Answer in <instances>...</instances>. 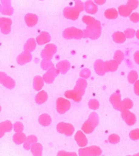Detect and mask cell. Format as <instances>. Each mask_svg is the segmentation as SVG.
Returning a JSON list of instances; mask_svg holds the SVG:
<instances>
[{
  "instance_id": "obj_1",
  "label": "cell",
  "mask_w": 139,
  "mask_h": 156,
  "mask_svg": "<svg viewBox=\"0 0 139 156\" xmlns=\"http://www.w3.org/2000/svg\"><path fill=\"white\" fill-rule=\"evenodd\" d=\"M63 38L66 40H72V39H75V40H81L83 39V31L80 29L74 28V27H71L66 29L63 33Z\"/></svg>"
},
{
  "instance_id": "obj_2",
  "label": "cell",
  "mask_w": 139,
  "mask_h": 156,
  "mask_svg": "<svg viewBox=\"0 0 139 156\" xmlns=\"http://www.w3.org/2000/svg\"><path fill=\"white\" fill-rule=\"evenodd\" d=\"M101 35V24L87 26L86 30H83V38H89L95 40Z\"/></svg>"
},
{
  "instance_id": "obj_3",
  "label": "cell",
  "mask_w": 139,
  "mask_h": 156,
  "mask_svg": "<svg viewBox=\"0 0 139 156\" xmlns=\"http://www.w3.org/2000/svg\"><path fill=\"white\" fill-rule=\"evenodd\" d=\"M57 51V47L56 45L54 44H51V43H48L45 48L42 50L41 53H40V56L43 60H51L52 57L54 56V54L56 53Z\"/></svg>"
},
{
  "instance_id": "obj_4",
  "label": "cell",
  "mask_w": 139,
  "mask_h": 156,
  "mask_svg": "<svg viewBox=\"0 0 139 156\" xmlns=\"http://www.w3.org/2000/svg\"><path fill=\"white\" fill-rule=\"evenodd\" d=\"M0 84L8 89H13L16 86L15 80L4 72H0Z\"/></svg>"
},
{
  "instance_id": "obj_5",
  "label": "cell",
  "mask_w": 139,
  "mask_h": 156,
  "mask_svg": "<svg viewBox=\"0 0 139 156\" xmlns=\"http://www.w3.org/2000/svg\"><path fill=\"white\" fill-rule=\"evenodd\" d=\"M59 74V71L56 68V67H51L49 70H47V72L44 73V75L42 76L43 80L45 83L47 84H51L53 83V81L55 80V78Z\"/></svg>"
},
{
  "instance_id": "obj_6",
  "label": "cell",
  "mask_w": 139,
  "mask_h": 156,
  "mask_svg": "<svg viewBox=\"0 0 139 156\" xmlns=\"http://www.w3.org/2000/svg\"><path fill=\"white\" fill-rule=\"evenodd\" d=\"M63 16L67 20H76L80 16V12L74 7H67L63 10Z\"/></svg>"
},
{
  "instance_id": "obj_7",
  "label": "cell",
  "mask_w": 139,
  "mask_h": 156,
  "mask_svg": "<svg viewBox=\"0 0 139 156\" xmlns=\"http://www.w3.org/2000/svg\"><path fill=\"white\" fill-rule=\"evenodd\" d=\"M12 20L9 18H0V30L3 34H9L11 31Z\"/></svg>"
},
{
  "instance_id": "obj_8",
  "label": "cell",
  "mask_w": 139,
  "mask_h": 156,
  "mask_svg": "<svg viewBox=\"0 0 139 156\" xmlns=\"http://www.w3.org/2000/svg\"><path fill=\"white\" fill-rule=\"evenodd\" d=\"M31 61H32V54H31V52L26 51L21 52L18 56V58H17V62L19 65H24L26 63H29Z\"/></svg>"
},
{
  "instance_id": "obj_9",
  "label": "cell",
  "mask_w": 139,
  "mask_h": 156,
  "mask_svg": "<svg viewBox=\"0 0 139 156\" xmlns=\"http://www.w3.org/2000/svg\"><path fill=\"white\" fill-rule=\"evenodd\" d=\"M70 107H71V103H70V101H68L67 99L62 98H58V100H57V109H58L59 113L66 112L70 108Z\"/></svg>"
},
{
  "instance_id": "obj_10",
  "label": "cell",
  "mask_w": 139,
  "mask_h": 156,
  "mask_svg": "<svg viewBox=\"0 0 139 156\" xmlns=\"http://www.w3.org/2000/svg\"><path fill=\"white\" fill-rule=\"evenodd\" d=\"M97 122H98V117H97V115L95 113L91 114L90 119L83 125V129H85L87 131H91V130L93 131V129H94V127H95V125L97 124Z\"/></svg>"
},
{
  "instance_id": "obj_11",
  "label": "cell",
  "mask_w": 139,
  "mask_h": 156,
  "mask_svg": "<svg viewBox=\"0 0 139 156\" xmlns=\"http://www.w3.org/2000/svg\"><path fill=\"white\" fill-rule=\"evenodd\" d=\"M24 20H25V23L28 27L31 28V27H34L37 25L38 21H39V18L36 14H33V13H28L25 15L24 17Z\"/></svg>"
},
{
  "instance_id": "obj_12",
  "label": "cell",
  "mask_w": 139,
  "mask_h": 156,
  "mask_svg": "<svg viewBox=\"0 0 139 156\" xmlns=\"http://www.w3.org/2000/svg\"><path fill=\"white\" fill-rule=\"evenodd\" d=\"M51 40V37L49 35V33H48L47 31H42L40 32V34H39V36L36 38V41L38 45H44V44H48Z\"/></svg>"
},
{
  "instance_id": "obj_13",
  "label": "cell",
  "mask_w": 139,
  "mask_h": 156,
  "mask_svg": "<svg viewBox=\"0 0 139 156\" xmlns=\"http://www.w3.org/2000/svg\"><path fill=\"white\" fill-rule=\"evenodd\" d=\"M87 87V82H86V79L84 78H80V79L77 80V83H76V86L74 87V90L77 91L80 95H83L84 92H85V88Z\"/></svg>"
},
{
  "instance_id": "obj_14",
  "label": "cell",
  "mask_w": 139,
  "mask_h": 156,
  "mask_svg": "<svg viewBox=\"0 0 139 156\" xmlns=\"http://www.w3.org/2000/svg\"><path fill=\"white\" fill-rule=\"evenodd\" d=\"M122 117L128 125H133L136 120L135 116L133 113H131L130 111H128V109H125V110L122 111Z\"/></svg>"
},
{
  "instance_id": "obj_15",
  "label": "cell",
  "mask_w": 139,
  "mask_h": 156,
  "mask_svg": "<svg viewBox=\"0 0 139 156\" xmlns=\"http://www.w3.org/2000/svg\"><path fill=\"white\" fill-rule=\"evenodd\" d=\"M97 5L94 3V1L88 0L84 3V10L89 14H95L97 12Z\"/></svg>"
},
{
  "instance_id": "obj_16",
  "label": "cell",
  "mask_w": 139,
  "mask_h": 156,
  "mask_svg": "<svg viewBox=\"0 0 139 156\" xmlns=\"http://www.w3.org/2000/svg\"><path fill=\"white\" fill-rule=\"evenodd\" d=\"M44 80L43 78L39 75H36L33 79V88L36 90V91H40L44 86Z\"/></svg>"
},
{
  "instance_id": "obj_17",
  "label": "cell",
  "mask_w": 139,
  "mask_h": 156,
  "mask_svg": "<svg viewBox=\"0 0 139 156\" xmlns=\"http://www.w3.org/2000/svg\"><path fill=\"white\" fill-rule=\"evenodd\" d=\"M70 67H71V64H70L68 61H60L56 65V68L59 71V73L63 74L66 73L70 70Z\"/></svg>"
},
{
  "instance_id": "obj_18",
  "label": "cell",
  "mask_w": 139,
  "mask_h": 156,
  "mask_svg": "<svg viewBox=\"0 0 139 156\" xmlns=\"http://www.w3.org/2000/svg\"><path fill=\"white\" fill-rule=\"evenodd\" d=\"M65 97L67 98H71V99H73L74 101H81L82 100V95H80L77 91H75L74 89L73 90H68L65 92Z\"/></svg>"
},
{
  "instance_id": "obj_19",
  "label": "cell",
  "mask_w": 139,
  "mask_h": 156,
  "mask_svg": "<svg viewBox=\"0 0 139 156\" xmlns=\"http://www.w3.org/2000/svg\"><path fill=\"white\" fill-rule=\"evenodd\" d=\"M94 70L97 74L103 75L106 73L104 68V62H103L102 60H97L94 63Z\"/></svg>"
},
{
  "instance_id": "obj_20",
  "label": "cell",
  "mask_w": 139,
  "mask_h": 156,
  "mask_svg": "<svg viewBox=\"0 0 139 156\" xmlns=\"http://www.w3.org/2000/svg\"><path fill=\"white\" fill-rule=\"evenodd\" d=\"M37 45H38V44H37L36 40L33 39V38H30V39H29V40L27 41V42L25 43V45H24V51L31 52V51H35Z\"/></svg>"
},
{
  "instance_id": "obj_21",
  "label": "cell",
  "mask_w": 139,
  "mask_h": 156,
  "mask_svg": "<svg viewBox=\"0 0 139 156\" xmlns=\"http://www.w3.org/2000/svg\"><path fill=\"white\" fill-rule=\"evenodd\" d=\"M104 68L106 72H114L118 68V62L115 60L104 62Z\"/></svg>"
},
{
  "instance_id": "obj_22",
  "label": "cell",
  "mask_w": 139,
  "mask_h": 156,
  "mask_svg": "<svg viewBox=\"0 0 139 156\" xmlns=\"http://www.w3.org/2000/svg\"><path fill=\"white\" fill-rule=\"evenodd\" d=\"M132 11H133V9L128 5H123V6H120L118 8V13L122 17H128V16H130Z\"/></svg>"
},
{
  "instance_id": "obj_23",
  "label": "cell",
  "mask_w": 139,
  "mask_h": 156,
  "mask_svg": "<svg viewBox=\"0 0 139 156\" xmlns=\"http://www.w3.org/2000/svg\"><path fill=\"white\" fill-rule=\"evenodd\" d=\"M132 107H133L132 100L129 99V98H125L123 101H121V103L119 104V106H118V108L116 109L123 111V110H125V109H130Z\"/></svg>"
},
{
  "instance_id": "obj_24",
  "label": "cell",
  "mask_w": 139,
  "mask_h": 156,
  "mask_svg": "<svg viewBox=\"0 0 139 156\" xmlns=\"http://www.w3.org/2000/svg\"><path fill=\"white\" fill-rule=\"evenodd\" d=\"M113 40L116 43H124L126 41V36H125L124 33L117 31V32L113 34Z\"/></svg>"
},
{
  "instance_id": "obj_25",
  "label": "cell",
  "mask_w": 139,
  "mask_h": 156,
  "mask_svg": "<svg viewBox=\"0 0 139 156\" xmlns=\"http://www.w3.org/2000/svg\"><path fill=\"white\" fill-rule=\"evenodd\" d=\"M118 10L114 9H109L104 12V17L108 20H115L118 17Z\"/></svg>"
},
{
  "instance_id": "obj_26",
  "label": "cell",
  "mask_w": 139,
  "mask_h": 156,
  "mask_svg": "<svg viewBox=\"0 0 139 156\" xmlns=\"http://www.w3.org/2000/svg\"><path fill=\"white\" fill-rule=\"evenodd\" d=\"M47 99H48V94L45 91H42V90L39 91L38 95L36 96V102L38 104H42Z\"/></svg>"
},
{
  "instance_id": "obj_27",
  "label": "cell",
  "mask_w": 139,
  "mask_h": 156,
  "mask_svg": "<svg viewBox=\"0 0 139 156\" xmlns=\"http://www.w3.org/2000/svg\"><path fill=\"white\" fill-rule=\"evenodd\" d=\"M83 21L87 25V26H92V25H97L100 24V21L96 20L94 18L91 16H83Z\"/></svg>"
},
{
  "instance_id": "obj_28",
  "label": "cell",
  "mask_w": 139,
  "mask_h": 156,
  "mask_svg": "<svg viewBox=\"0 0 139 156\" xmlns=\"http://www.w3.org/2000/svg\"><path fill=\"white\" fill-rule=\"evenodd\" d=\"M110 101H111V103L113 104V106H114L115 108H117L118 106H119V104L121 103V96H120L118 93L113 94V95L111 96V98H110Z\"/></svg>"
},
{
  "instance_id": "obj_29",
  "label": "cell",
  "mask_w": 139,
  "mask_h": 156,
  "mask_svg": "<svg viewBox=\"0 0 139 156\" xmlns=\"http://www.w3.org/2000/svg\"><path fill=\"white\" fill-rule=\"evenodd\" d=\"M40 66H41V68H42L43 70L47 71V70H49V68L53 67L54 65H53V63H52V62H51L50 60H43V59H42V61H41V62H40Z\"/></svg>"
},
{
  "instance_id": "obj_30",
  "label": "cell",
  "mask_w": 139,
  "mask_h": 156,
  "mask_svg": "<svg viewBox=\"0 0 139 156\" xmlns=\"http://www.w3.org/2000/svg\"><path fill=\"white\" fill-rule=\"evenodd\" d=\"M128 81L131 83V84H134L136 80H137V78H138V74L135 71H131L129 73H128Z\"/></svg>"
},
{
  "instance_id": "obj_31",
  "label": "cell",
  "mask_w": 139,
  "mask_h": 156,
  "mask_svg": "<svg viewBox=\"0 0 139 156\" xmlns=\"http://www.w3.org/2000/svg\"><path fill=\"white\" fill-rule=\"evenodd\" d=\"M124 55L123 51H115L114 56V59L118 62V64L121 63L124 61Z\"/></svg>"
},
{
  "instance_id": "obj_32",
  "label": "cell",
  "mask_w": 139,
  "mask_h": 156,
  "mask_svg": "<svg viewBox=\"0 0 139 156\" xmlns=\"http://www.w3.org/2000/svg\"><path fill=\"white\" fill-rule=\"evenodd\" d=\"M1 13L4 16H11L14 13V9L11 6H9V7H3V9H2Z\"/></svg>"
},
{
  "instance_id": "obj_33",
  "label": "cell",
  "mask_w": 139,
  "mask_h": 156,
  "mask_svg": "<svg viewBox=\"0 0 139 156\" xmlns=\"http://www.w3.org/2000/svg\"><path fill=\"white\" fill-rule=\"evenodd\" d=\"M90 74H91V72H90V70L87 69V68L83 69V70L81 71V73H80L81 77H82V78H84V79H87L88 77H90Z\"/></svg>"
},
{
  "instance_id": "obj_34",
  "label": "cell",
  "mask_w": 139,
  "mask_h": 156,
  "mask_svg": "<svg viewBox=\"0 0 139 156\" xmlns=\"http://www.w3.org/2000/svg\"><path fill=\"white\" fill-rule=\"evenodd\" d=\"M39 122H41L42 124H49L50 123V118H49V116H48V115H46V114H44V115H42L40 118H39Z\"/></svg>"
},
{
  "instance_id": "obj_35",
  "label": "cell",
  "mask_w": 139,
  "mask_h": 156,
  "mask_svg": "<svg viewBox=\"0 0 139 156\" xmlns=\"http://www.w3.org/2000/svg\"><path fill=\"white\" fill-rule=\"evenodd\" d=\"M74 8L81 13L83 10H84V3H83L82 1H75V6H74Z\"/></svg>"
},
{
  "instance_id": "obj_36",
  "label": "cell",
  "mask_w": 139,
  "mask_h": 156,
  "mask_svg": "<svg viewBox=\"0 0 139 156\" xmlns=\"http://www.w3.org/2000/svg\"><path fill=\"white\" fill-rule=\"evenodd\" d=\"M124 34H125L126 38L131 39V38H133V37L135 36V30H133V29H127V30H125Z\"/></svg>"
},
{
  "instance_id": "obj_37",
  "label": "cell",
  "mask_w": 139,
  "mask_h": 156,
  "mask_svg": "<svg viewBox=\"0 0 139 156\" xmlns=\"http://www.w3.org/2000/svg\"><path fill=\"white\" fill-rule=\"evenodd\" d=\"M89 108L92 109H97L99 108V102L96 99H92L89 101Z\"/></svg>"
},
{
  "instance_id": "obj_38",
  "label": "cell",
  "mask_w": 139,
  "mask_h": 156,
  "mask_svg": "<svg viewBox=\"0 0 139 156\" xmlns=\"http://www.w3.org/2000/svg\"><path fill=\"white\" fill-rule=\"evenodd\" d=\"M127 5L130 6V8L134 10V9H135L138 7L139 3H138V0H128Z\"/></svg>"
},
{
  "instance_id": "obj_39",
  "label": "cell",
  "mask_w": 139,
  "mask_h": 156,
  "mask_svg": "<svg viewBox=\"0 0 139 156\" xmlns=\"http://www.w3.org/2000/svg\"><path fill=\"white\" fill-rule=\"evenodd\" d=\"M130 17V20L134 22V23H137L139 21V14L136 13V12H134V13H131V15L129 16Z\"/></svg>"
},
{
  "instance_id": "obj_40",
  "label": "cell",
  "mask_w": 139,
  "mask_h": 156,
  "mask_svg": "<svg viewBox=\"0 0 139 156\" xmlns=\"http://www.w3.org/2000/svg\"><path fill=\"white\" fill-rule=\"evenodd\" d=\"M130 137L133 140H137L139 139V129H134L130 132Z\"/></svg>"
},
{
  "instance_id": "obj_41",
  "label": "cell",
  "mask_w": 139,
  "mask_h": 156,
  "mask_svg": "<svg viewBox=\"0 0 139 156\" xmlns=\"http://www.w3.org/2000/svg\"><path fill=\"white\" fill-rule=\"evenodd\" d=\"M134 91L137 96H139V80H136L134 83Z\"/></svg>"
},
{
  "instance_id": "obj_42",
  "label": "cell",
  "mask_w": 139,
  "mask_h": 156,
  "mask_svg": "<svg viewBox=\"0 0 139 156\" xmlns=\"http://www.w3.org/2000/svg\"><path fill=\"white\" fill-rule=\"evenodd\" d=\"M109 140L111 141V142H118L119 141V137L117 136V135H111L110 136V138H109Z\"/></svg>"
},
{
  "instance_id": "obj_43",
  "label": "cell",
  "mask_w": 139,
  "mask_h": 156,
  "mask_svg": "<svg viewBox=\"0 0 139 156\" xmlns=\"http://www.w3.org/2000/svg\"><path fill=\"white\" fill-rule=\"evenodd\" d=\"M3 7H9L11 6V0H0Z\"/></svg>"
},
{
  "instance_id": "obj_44",
  "label": "cell",
  "mask_w": 139,
  "mask_h": 156,
  "mask_svg": "<svg viewBox=\"0 0 139 156\" xmlns=\"http://www.w3.org/2000/svg\"><path fill=\"white\" fill-rule=\"evenodd\" d=\"M134 62H135L137 64H139V51H137L134 53Z\"/></svg>"
},
{
  "instance_id": "obj_45",
  "label": "cell",
  "mask_w": 139,
  "mask_h": 156,
  "mask_svg": "<svg viewBox=\"0 0 139 156\" xmlns=\"http://www.w3.org/2000/svg\"><path fill=\"white\" fill-rule=\"evenodd\" d=\"M93 1L97 6H102V5H103L105 3L106 0H93Z\"/></svg>"
},
{
  "instance_id": "obj_46",
  "label": "cell",
  "mask_w": 139,
  "mask_h": 156,
  "mask_svg": "<svg viewBox=\"0 0 139 156\" xmlns=\"http://www.w3.org/2000/svg\"><path fill=\"white\" fill-rule=\"evenodd\" d=\"M135 36H136V38L139 40V30H137V31L135 32Z\"/></svg>"
},
{
  "instance_id": "obj_47",
  "label": "cell",
  "mask_w": 139,
  "mask_h": 156,
  "mask_svg": "<svg viewBox=\"0 0 139 156\" xmlns=\"http://www.w3.org/2000/svg\"><path fill=\"white\" fill-rule=\"evenodd\" d=\"M2 9H3V6H2V4H1V3H0V13H1Z\"/></svg>"
},
{
  "instance_id": "obj_48",
  "label": "cell",
  "mask_w": 139,
  "mask_h": 156,
  "mask_svg": "<svg viewBox=\"0 0 139 156\" xmlns=\"http://www.w3.org/2000/svg\"><path fill=\"white\" fill-rule=\"evenodd\" d=\"M74 1H79V0H74Z\"/></svg>"
},
{
  "instance_id": "obj_49",
  "label": "cell",
  "mask_w": 139,
  "mask_h": 156,
  "mask_svg": "<svg viewBox=\"0 0 139 156\" xmlns=\"http://www.w3.org/2000/svg\"><path fill=\"white\" fill-rule=\"evenodd\" d=\"M0 109H1V108H0Z\"/></svg>"
},
{
  "instance_id": "obj_50",
  "label": "cell",
  "mask_w": 139,
  "mask_h": 156,
  "mask_svg": "<svg viewBox=\"0 0 139 156\" xmlns=\"http://www.w3.org/2000/svg\"><path fill=\"white\" fill-rule=\"evenodd\" d=\"M40 1H41V0H40Z\"/></svg>"
}]
</instances>
